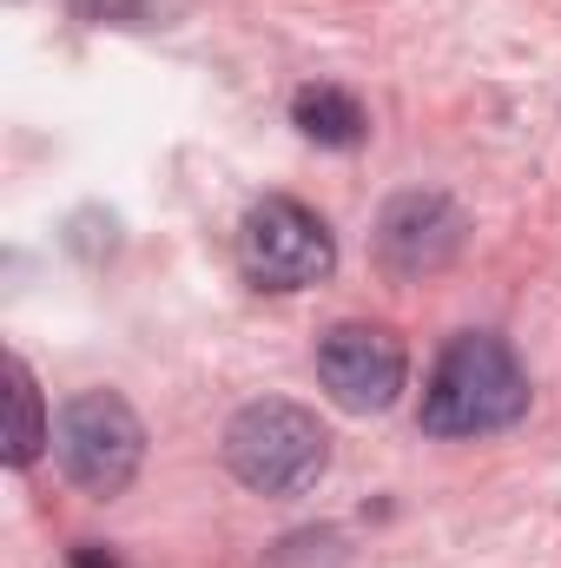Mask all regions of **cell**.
Instances as JSON below:
<instances>
[{"label": "cell", "instance_id": "cell-1", "mask_svg": "<svg viewBox=\"0 0 561 568\" xmlns=\"http://www.w3.org/2000/svg\"><path fill=\"white\" fill-rule=\"evenodd\" d=\"M529 417V371L496 331H462L442 344L429 384H422L417 424L429 436H496Z\"/></svg>", "mask_w": 561, "mask_h": 568}, {"label": "cell", "instance_id": "cell-2", "mask_svg": "<svg viewBox=\"0 0 561 568\" xmlns=\"http://www.w3.org/2000/svg\"><path fill=\"white\" fill-rule=\"evenodd\" d=\"M225 469L252 496H304L330 469V436L304 404L258 397L225 424Z\"/></svg>", "mask_w": 561, "mask_h": 568}, {"label": "cell", "instance_id": "cell-3", "mask_svg": "<svg viewBox=\"0 0 561 568\" xmlns=\"http://www.w3.org/2000/svg\"><path fill=\"white\" fill-rule=\"evenodd\" d=\"M53 449H60V469L73 489L113 503L133 489L145 463V424L120 390H80L53 424Z\"/></svg>", "mask_w": 561, "mask_h": 568}, {"label": "cell", "instance_id": "cell-4", "mask_svg": "<svg viewBox=\"0 0 561 568\" xmlns=\"http://www.w3.org/2000/svg\"><path fill=\"white\" fill-rule=\"evenodd\" d=\"M238 265L258 291H304L337 272V239L310 205L272 192L238 219Z\"/></svg>", "mask_w": 561, "mask_h": 568}, {"label": "cell", "instance_id": "cell-5", "mask_svg": "<svg viewBox=\"0 0 561 568\" xmlns=\"http://www.w3.org/2000/svg\"><path fill=\"white\" fill-rule=\"evenodd\" d=\"M404 377H410V351L390 324H330L317 344V384L350 417L390 410L404 397Z\"/></svg>", "mask_w": 561, "mask_h": 568}, {"label": "cell", "instance_id": "cell-6", "mask_svg": "<svg viewBox=\"0 0 561 568\" xmlns=\"http://www.w3.org/2000/svg\"><path fill=\"white\" fill-rule=\"evenodd\" d=\"M469 239V219L449 192H397L377 219V265L390 278H429L442 272Z\"/></svg>", "mask_w": 561, "mask_h": 568}, {"label": "cell", "instance_id": "cell-7", "mask_svg": "<svg viewBox=\"0 0 561 568\" xmlns=\"http://www.w3.org/2000/svg\"><path fill=\"white\" fill-rule=\"evenodd\" d=\"M290 126H297L310 145H330V152H350V145H364V133H370L364 106H357L344 87H297Z\"/></svg>", "mask_w": 561, "mask_h": 568}, {"label": "cell", "instance_id": "cell-8", "mask_svg": "<svg viewBox=\"0 0 561 568\" xmlns=\"http://www.w3.org/2000/svg\"><path fill=\"white\" fill-rule=\"evenodd\" d=\"M7 404H13V429H7V463L13 469H33L40 449H47V404H40V384L33 371L13 357L7 364Z\"/></svg>", "mask_w": 561, "mask_h": 568}]
</instances>
